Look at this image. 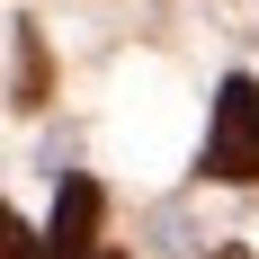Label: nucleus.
<instances>
[{
    "label": "nucleus",
    "instance_id": "obj_1",
    "mask_svg": "<svg viewBox=\"0 0 259 259\" xmlns=\"http://www.w3.org/2000/svg\"><path fill=\"white\" fill-rule=\"evenodd\" d=\"M206 179L259 188V80H224V99H214V134H206Z\"/></svg>",
    "mask_w": 259,
    "mask_h": 259
},
{
    "label": "nucleus",
    "instance_id": "obj_2",
    "mask_svg": "<svg viewBox=\"0 0 259 259\" xmlns=\"http://www.w3.org/2000/svg\"><path fill=\"white\" fill-rule=\"evenodd\" d=\"M99 214H107L99 179H63V197H54V233H45V250H54V259H80V250H90V233H99Z\"/></svg>",
    "mask_w": 259,
    "mask_h": 259
},
{
    "label": "nucleus",
    "instance_id": "obj_3",
    "mask_svg": "<svg viewBox=\"0 0 259 259\" xmlns=\"http://www.w3.org/2000/svg\"><path fill=\"white\" fill-rule=\"evenodd\" d=\"M0 259H45V241L27 233V224H18L9 206H0Z\"/></svg>",
    "mask_w": 259,
    "mask_h": 259
},
{
    "label": "nucleus",
    "instance_id": "obj_4",
    "mask_svg": "<svg viewBox=\"0 0 259 259\" xmlns=\"http://www.w3.org/2000/svg\"><path fill=\"white\" fill-rule=\"evenodd\" d=\"M214 259H250V250H214Z\"/></svg>",
    "mask_w": 259,
    "mask_h": 259
},
{
    "label": "nucleus",
    "instance_id": "obj_5",
    "mask_svg": "<svg viewBox=\"0 0 259 259\" xmlns=\"http://www.w3.org/2000/svg\"><path fill=\"white\" fill-rule=\"evenodd\" d=\"M80 259H116V250H80Z\"/></svg>",
    "mask_w": 259,
    "mask_h": 259
}]
</instances>
